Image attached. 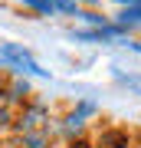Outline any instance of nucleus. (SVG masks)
<instances>
[{
	"label": "nucleus",
	"mask_w": 141,
	"mask_h": 148,
	"mask_svg": "<svg viewBox=\"0 0 141 148\" xmlns=\"http://www.w3.org/2000/svg\"><path fill=\"white\" fill-rule=\"evenodd\" d=\"M26 145L30 148H43L46 142H43V135H26Z\"/></svg>",
	"instance_id": "6"
},
{
	"label": "nucleus",
	"mask_w": 141,
	"mask_h": 148,
	"mask_svg": "<svg viewBox=\"0 0 141 148\" xmlns=\"http://www.w3.org/2000/svg\"><path fill=\"white\" fill-rule=\"evenodd\" d=\"M92 112H95V102H89V99L79 102V109L66 119V128H79V125H82V119H85V115H92Z\"/></svg>",
	"instance_id": "2"
},
{
	"label": "nucleus",
	"mask_w": 141,
	"mask_h": 148,
	"mask_svg": "<svg viewBox=\"0 0 141 148\" xmlns=\"http://www.w3.org/2000/svg\"><path fill=\"white\" fill-rule=\"evenodd\" d=\"M125 46H128V49H135V53H141V43H135V40H128Z\"/></svg>",
	"instance_id": "7"
},
{
	"label": "nucleus",
	"mask_w": 141,
	"mask_h": 148,
	"mask_svg": "<svg viewBox=\"0 0 141 148\" xmlns=\"http://www.w3.org/2000/svg\"><path fill=\"white\" fill-rule=\"evenodd\" d=\"M40 115H43V106H33V109H30V112H26V115L20 119V125L26 128V132H30V128L36 125V119H40Z\"/></svg>",
	"instance_id": "4"
},
{
	"label": "nucleus",
	"mask_w": 141,
	"mask_h": 148,
	"mask_svg": "<svg viewBox=\"0 0 141 148\" xmlns=\"http://www.w3.org/2000/svg\"><path fill=\"white\" fill-rule=\"evenodd\" d=\"M72 3H85V0H72Z\"/></svg>",
	"instance_id": "9"
},
{
	"label": "nucleus",
	"mask_w": 141,
	"mask_h": 148,
	"mask_svg": "<svg viewBox=\"0 0 141 148\" xmlns=\"http://www.w3.org/2000/svg\"><path fill=\"white\" fill-rule=\"evenodd\" d=\"M20 3L33 7V10H40V13H56V0H20Z\"/></svg>",
	"instance_id": "3"
},
{
	"label": "nucleus",
	"mask_w": 141,
	"mask_h": 148,
	"mask_svg": "<svg viewBox=\"0 0 141 148\" xmlns=\"http://www.w3.org/2000/svg\"><path fill=\"white\" fill-rule=\"evenodd\" d=\"M118 3H125V7H128V3H131V0H118Z\"/></svg>",
	"instance_id": "8"
},
{
	"label": "nucleus",
	"mask_w": 141,
	"mask_h": 148,
	"mask_svg": "<svg viewBox=\"0 0 141 148\" xmlns=\"http://www.w3.org/2000/svg\"><path fill=\"white\" fill-rule=\"evenodd\" d=\"M118 82H125L128 89H135V92L141 95V76H121V73H118Z\"/></svg>",
	"instance_id": "5"
},
{
	"label": "nucleus",
	"mask_w": 141,
	"mask_h": 148,
	"mask_svg": "<svg viewBox=\"0 0 141 148\" xmlns=\"http://www.w3.org/2000/svg\"><path fill=\"white\" fill-rule=\"evenodd\" d=\"M0 66H10V69H16V73H30V76L49 79V69H43L20 43H0Z\"/></svg>",
	"instance_id": "1"
}]
</instances>
